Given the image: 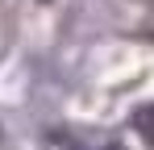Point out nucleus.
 <instances>
[{
	"mask_svg": "<svg viewBox=\"0 0 154 150\" xmlns=\"http://www.w3.org/2000/svg\"><path fill=\"white\" fill-rule=\"evenodd\" d=\"M75 150H83V146H75ZM100 150H112V146H100Z\"/></svg>",
	"mask_w": 154,
	"mask_h": 150,
	"instance_id": "1",
	"label": "nucleus"
},
{
	"mask_svg": "<svg viewBox=\"0 0 154 150\" xmlns=\"http://www.w3.org/2000/svg\"><path fill=\"white\" fill-rule=\"evenodd\" d=\"M42 4H50V0H42Z\"/></svg>",
	"mask_w": 154,
	"mask_h": 150,
	"instance_id": "2",
	"label": "nucleus"
}]
</instances>
